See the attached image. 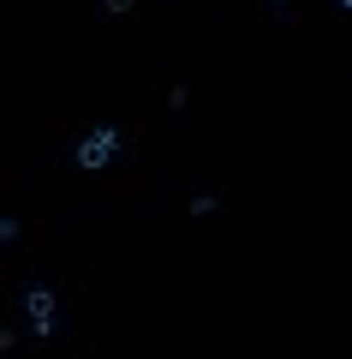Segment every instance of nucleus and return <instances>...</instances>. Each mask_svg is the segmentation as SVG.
Returning a JSON list of instances; mask_svg holds the SVG:
<instances>
[{
	"label": "nucleus",
	"mask_w": 352,
	"mask_h": 359,
	"mask_svg": "<svg viewBox=\"0 0 352 359\" xmlns=\"http://www.w3.org/2000/svg\"><path fill=\"white\" fill-rule=\"evenodd\" d=\"M120 126H96V132H84V138H78V168H84V174H101V168L113 162V156H120Z\"/></svg>",
	"instance_id": "1"
},
{
	"label": "nucleus",
	"mask_w": 352,
	"mask_h": 359,
	"mask_svg": "<svg viewBox=\"0 0 352 359\" xmlns=\"http://www.w3.org/2000/svg\"><path fill=\"white\" fill-rule=\"evenodd\" d=\"M24 311H30V335H42V341L60 330V306H54V294H48L42 282H30V287H24Z\"/></svg>",
	"instance_id": "2"
},
{
	"label": "nucleus",
	"mask_w": 352,
	"mask_h": 359,
	"mask_svg": "<svg viewBox=\"0 0 352 359\" xmlns=\"http://www.w3.org/2000/svg\"><path fill=\"white\" fill-rule=\"evenodd\" d=\"M101 6H108V13H132V0H101Z\"/></svg>",
	"instance_id": "3"
},
{
	"label": "nucleus",
	"mask_w": 352,
	"mask_h": 359,
	"mask_svg": "<svg viewBox=\"0 0 352 359\" xmlns=\"http://www.w3.org/2000/svg\"><path fill=\"white\" fill-rule=\"evenodd\" d=\"M340 6H346V13H352V0H340Z\"/></svg>",
	"instance_id": "4"
},
{
	"label": "nucleus",
	"mask_w": 352,
	"mask_h": 359,
	"mask_svg": "<svg viewBox=\"0 0 352 359\" xmlns=\"http://www.w3.org/2000/svg\"><path fill=\"white\" fill-rule=\"evenodd\" d=\"M275 6H287V0H275Z\"/></svg>",
	"instance_id": "5"
}]
</instances>
